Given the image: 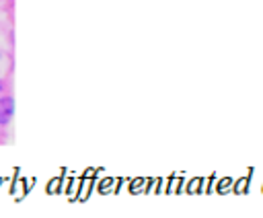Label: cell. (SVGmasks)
<instances>
[{
  "label": "cell",
  "instance_id": "6da1fadb",
  "mask_svg": "<svg viewBox=\"0 0 263 218\" xmlns=\"http://www.w3.org/2000/svg\"><path fill=\"white\" fill-rule=\"evenodd\" d=\"M14 115V99L0 97V125H6Z\"/></svg>",
  "mask_w": 263,
  "mask_h": 218
},
{
  "label": "cell",
  "instance_id": "52a82bcc",
  "mask_svg": "<svg viewBox=\"0 0 263 218\" xmlns=\"http://www.w3.org/2000/svg\"><path fill=\"white\" fill-rule=\"evenodd\" d=\"M232 183H234L232 177H220V181L216 183V191L218 193H228L232 189Z\"/></svg>",
  "mask_w": 263,
  "mask_h": 218
},
{
  "label": "cell",
  "instance_id": "7a4b0ae2",
  "mask_svg": "<svg viewBox=\"0 0 263 218\" xmlns=\"http://www.w3.org/2000/svg\"><path fill=\"white\" fill-rule=\"evenodd\" d=\"M119 185H121V177H105L101 183H99V191L101 193H115L117 189H119Z\"/></svg>",
  "mask_w": 263,
  "mask_h": 218
},
{
  "label": "cell",
  "instance_id": "9c48e42d",
  "mask_svg": "<svg viewBox=\"0 0 263 218\" xmlns=\"http://www.w3.org/2000/svg\"><path fill=\"white\" fill-rule=\"evenodd\" d=\"M88 189H90V181H88V177H86V183H84L82 189H80V197H86V195H88Z\"/></svg>",
  "mask_w": 263,
  "mask_h": 218
},
{
  "label": "cell",
  "instance_id": "5b68a950",
  "mask_svg": "<svg viewBox=\"0 0 263 218\" xmlns=\"http://www.w3.org/2000/svg\"><path fill=\"white\" fill-rule=\"evenodd\" d=\"M181 181H183L181 175H179V173H173V175L168 177V181H166V189H164V191H166V193H177V191L181 189Z\"/></svg>",
  "mask_w": 263,
  "mask_h": 218
},
{
  "label": "cell",
  "instance_id": "8992f818",
  "mask_svg": "<svg viewBox=\"0 0 263 218\" xmlns=\"http://www.w3.org/2000/svg\"><path fill=\"white\" fill-rule=\"evenodd\" d=\"M146 181H148V177H134V179H129V185H127L129 193H138V191H144V187H146Z\"/></svg>",
  "mask_w": 263,
  "mask_h": 218
},
{
  "label": "cell",
  "instance_id": "277c9868",
  "mask_svg": "<svg viewBox=\"0 0 263 218\" xmlns=\"http://www.w3.org/2000/svg\"><path fill=\"white\" fill-rule=\"evenodd\" d=\"M201 189H203V177H191L185 185L187 193H201Z\"/></svg>",
  "mask_w": 263,
  "mask_h": 218
},
{
  "label": "cell",
  "instance_id": "8fae6325",
  "mask_svg": "<svg viewBox=\"0 0 263 218\" xmlns=\"http://www.w3.org/2000/svg\"><path fill=\"white\" fill-rule=\"evenodd\" d=\"M261 191H263V185H261Z\"/></svg>",
  "mask_w": 263,
  "mask_h": 218
},
{
  "label": "cell",
  "instance_id": "3957f363",
  "mask_svg": "<svg viewBox=\"0 0 263 218\" xmlns=\"http://www.w3.org/2000/svg\"><path fill=\"white\" fill-rule=\"evenodd\" d=\"M249 173H251V171H247V175H240V177L232 183V191H234V193H247V189H249Z\"/></svg>",
  "mask_w": 263,
  "mask_h": 218
},
{
  "label": "cell",
  "instance_id": "ba28073f",
  "mask_svg": "<svg viewBox=\"0 0 263 218\" xmlns=\"http://www.w3.org/2000/svg\"><path fill=\"white\" fill-rule=\"evenodd\" d=\"M158 187H160V177H148L144 193H158Z\"/></svg>",
  "mask_w": 263,
  "mask_h": 218
},
{
  "label": "cell",
  "instance_id": "30bf717a",
  "mask_svg": "<svg viewBox=\"0 0 263 218\" xmlns=\"http://www.w3.org/2000/svg\"><path fill=\"white\" fill-rule=\"evenodd\" d=\"M0 95H2V80H0Z\"/></svg>",
  "mask_w": 263,
  "mask_h": 218
}]
</instances>
